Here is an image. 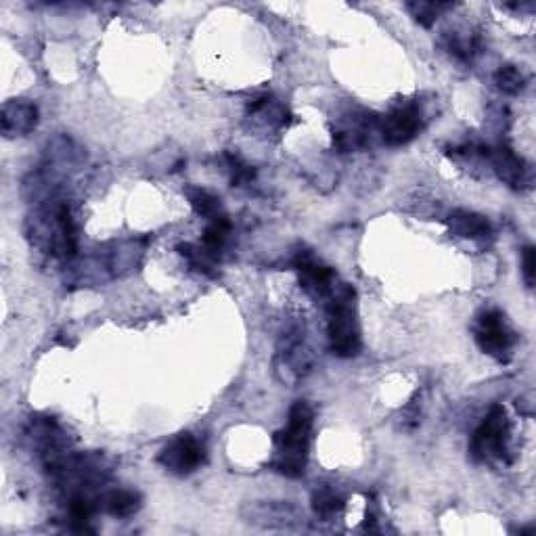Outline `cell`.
<instances>
[{"label":"cell","instance_id":"cell-1","mask_svg":"<svg viewBox=\"0 0 536 536\" xmlns=\"http://www.w3.org/2000/svg\"><path fill=\"white\" fill-rule=\"evenodd\" d=\"M26 237L42 254L61 262H72L78 256V235L67 201L51 199L26 218Z\"/></svg>","mask_w":536,"mask_h":536},{"label":"cell","instance_id":"cell-2","mask_svg":"<svg viewBox=\"0 0 536 536\" xmlns=\"http://www.w3.org/2000/svg\"><path fill=\"white\" fill-rule=\"evenodd\" d=\"M315 415L308 407V402L298 400L296 405L289 409L287 426L275 434V457L271 467L277 474L285 478H300L306 472L308 463V446Z\"/></svg>","mask_w":536,"mask_h":536},{"label":"cell","instance_id":"cell-3","mask_svg":"<svg viewBox=\"0 0 536 536\" xmlns=\"http://www.w3.org/2000/svg\"><path fill=\"white\" fill-rule=\"evenodd\" d=\"M327 333L333 356L352 359L361 352V329L356 321V294L348 283H338L327 300Z\"/></svg>","mask_w":536,"mask_h":536},{"label":"cell","instance_id":"cell-4","mask_svg":"<svg viewBox=\"0 0 536 536\" xmlns=\"http://www.w3.org/2000/svg\"><path fill=\"white\" fill-rule=\"evenodd\" d=\"M509 434L511 426L507 411L501 405H493L480 423V428L474 432L472 440H469V457L476 463H486L490 459L507 461Z\"/></svg>","mask_w":536,"mask_h":536},{"label":"cell","instance_id":"cell-5","mask_svg":"<svg viewBox=\"0 0 536 536\" xmlns=\"http://www.w3.org/2000/svg\"><path fill=\"white\" fill-rule=\"evenodd\" d=\"M516 342V333L507 325L501 310H484L478 317L476 344L484 354L493 356V359L501 363H507L511 359V350L516 346Z\"/></svg>","mask_w":536,"mask_h":536},{"label":"cell","instance_id":"cell-6","mask_svg":"<svg viewBox=\"0 0 536 536\" xmlns=\"http://www.w3.org/2000/svg\"><path fill=\"white\" fill-rule=\"evenodd\" d=\"M206 461V451L204 444H201L193 434L185 432L172 438L162 453L158 455V463L168 469L170 474L176 476H189L195 469Z\"/></svg>","mask_w":536,"mask_h":536},{"label":"cell","instance_id":"cell-7","mask_svg":"<svg viewBox=\"0 0 536 536\" xmlns=\"http://www.w3.org/2000/svg\"><path fill=\"white\" fill-rule=\"evenodd\" d=\"M292 264L300 275L302 289L310 298L329 300L335 285H338V277H335L331 266L321 262L310 250H300Z\"/></svg>","mask_w":536,"mask_h":536},{"label":"cell","instance_id":"cell-8","mask_svg":"<svg viewBox=\"0 0 536 536\" xmlns=\"http://www.w3.org/2000/svg\"><path fill=\"white\" fill-rule=\"evenodd\" d=\"M302 335L300 329L285 331L277 348V373L287 384L298 382L310 369V354L304 348Z\"/></svg>","mask_w":536,"mask_h":536},{"label":"cell","instance_id":"cell-9","mask_svg":"<svg viewBox=\"0 0 536 536\" xmlns=\"http://www.w3.org/2000/svg\"><path fill=\"white\" fill-rule=\"evenodd\" d=\"M421 130V111L417 105H402L392 109L379 122L382 141L390 147H400L411 143Z\"/></svg>","mask_w":536,"mask_h":536},{"label":"cell","instance_id":"cell-10","mask_svg":"<svg viewBox=\"0 0 536 536\" xmlns=\"http://www.w3.org/2000/svg\"><path fill=\"white\" fill-rule=\"evenodd\" d=\"M375 118L371 114H350L344 116L333 132V145L340 153H354L367 147L369 137L375 126Z\"/></svg>","mask_w":536,"mask_h":536},{"label":"cell","instance_id":"cell-11","mask_svg":"<svg viewBox=\"0 0 536 536\" xmlns=\"http://www.w3.org/2000/svg\"><path fill=\"white\" fill-rule=\"evenodd\" d=\"M243 518L262 528H292L302 522V513L289 503H252L243 509Z\"/></svg>","mask_w":536,"mask_h":536},{"label":"cell","instance_id":"cell-12","mask_svg":"<svg viewBox=\"0 0 536 536\" xmlns=\"http://www.w3.org/2000/svg\"><path fill=\"white\" fill-rule=\"evenodd\" d=\"M38 126V107L28 99H13L0 111V132L5 139L26 137Z\"/></svg>","mask_w":536,"mask_h":536},{"label":"cell","instance_id":"cell-13","mask_svg":"<svg viewBox=\"0 0 536 536\" xmlns=\"http://www.w3.org/2000/svg\"><path fill=\"white\" fill-rule=\"evenodd\" d=\"M488 160L493 164L497 176L511 189H522L524 185H530V166L509 145H497L488 149Z\"/></svg>","mask_w":536,"mask_h":536},{"label":"cell","instance_id":"cell-14","mask_svg":"<svg viewBox=\"0 0 536 536\" xmlns=\"http://www.w3.org/2000/svg\"><path fill=\"white\" fill-rule=\"evenodd\" d=\"M446 225H449V231L455 237L461 239H486L493 235V225H490V220L484 218L482 214L469 212V210H455L449 220H446Z\"/></svg>","mask_w":536,"mask_h":536},{"label":"cell","instance_id":"cell-15","mask_svg":"<svg viewBox=\"0 0 536 536\" xmlns=\"http://www.w3.org/2000/svg\"><path fill=\"white\" fill-rule=\"evenodd\" d=\"M99 509L114 518H130L141 509V495L134 490H109V493L99 497Z\"/></svg>","mask_w":536,"mask_h":536},{"label":"cell","instance_id":"cell-16","mask_svg":"<svg viewBox=\"0 0 536 536\" xmlns=\"http://www.w3.org/2000/svg\"><path fill=\"white\" fill-rule=\"evenodd\" d=\"M178 254H181L189 266L193 268L195 273L199 275H206L210 279H216L218 277V268H216V262L218 258L214 254H210L204 245H195V243H181L178 245Z\"/></svg>","mask_w":536,"mask_h":536},{"label":"cell","instance_id":"cell-17","mask_svg":"<svg viewBox=\"0 0 536 536\" xmlns=\"http://www.w3.org/2000/svg\"><path fill=\"white\" fill-rule=\"evenodd\" d=\"M231 235V220L222 214L214 220H210V225L204 231V239H201V245L218 258V254L225 250V245Z\"/></svg>","mask_w":536,"mask_h":536},{"label":"cell","instance_id":"cell-18","mask_svg":"<svg viewBox=\"0 0 536 536\" xmlns=\"http://www.w3.org/2000/svg\"><path fill=\"white\" fill-rule=\"evenodd\" d=\"M312 509H315V513L321 520L327 522V520H333L344 509V501L333 488L321 486L315 490V493H312Z\"/></svg>","mask_w":536,"mask_h":536},{"label":"cell","instance_id":"cell-19","mask_svg":"<svg viewBox=\"0 0 536 536\" xmlns=\"http://www.w3.org/2000/svg\"><path fill=\"white\" fill-rule=\"evenodd\" d=\"M185 195L189 199L191 208L208 220H214L218 216H222V208H220V199L216 195H212L210 191L201 189V187H187Z\"/></svg>","mask_w":536,"mask_h":536},{"label":"cell","instance_id":"cell-20","mask_svg":"<svg viewBox=\"0 0 536 536\" xmlns=\"http://www.w3.org/2000/svg\"><path fill=\"white\" fill-rule=\"evenodd\" d=\"M449 9H453V5H449V3H426V0H419V3H409L407 5V11L411 13V17L423 28H432L436 24V19L440 17V13L449 11Z\"/></svg>","mask_w":536,"mask_h":536},{"label":"cell","instance_id":"cell-21","mask_svg":"<svg viewBox=\"0 0 536 536\" xmlns=\"http://www.w3.org/2000/svg\"><path fill=\"white\" fill-rule=\"evenodd\" d=\"M225 162H227V170L231 174V185L233 187H248L254 178H256V170L254 166H250L245 162L241 155L227 151L225 153Z\"/></svg>","mask_w":536,"mask_h":536},{"label":"cell","instance_id":"cell-22","mask_svg":"<svg viewBox=\"0 0 536 536\" xmlns=\"http://www.w3.org/2000/svg\"><path fill=\"white\" fill-rule=\"evenodd\" d=\"M495 84L505 95H520L526 86V80L516 65H503L495 74Z\"/></svg>","mask_w":536,"mask_h":536},{"label":"cell","instance_id":"cell-23","mask_svg":"<svg viewBox=\"0 0 536 536\" xmlns=\"http://www.w3.org/2000/svg\"><path fill=\"white\" fill-rule=\"evenodd\" d=\"M444 49L461 61H469L476 53V40L461 38L457 32H449L444 36Z\"/></svg>","mask_w":536,"mask_h":536},{"label":"cell","instance_id":"cell-24","mask_svg":"<svg viewBox=\"0 0 536 536\" xmlns=\"http://www.w3.org/2000/svg\"><path fill=\"white\" fill-rule=\"evenodd\" d=\"M522 275L528 287H534V279H536V252L532 245H526L522 252Z\"/></svg>","mask_w":536,"mask_h":536}]
</instances>
